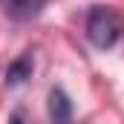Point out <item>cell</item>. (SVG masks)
Instances as JSON below:
<instances>
[{"label": "cell", "instance_id": "obj_1", "mask_svg": "<svg viewBox=\"0 0 124 124\" xmlns=\"http://www.w3.org/2000/svg\"><path fill=\"white\" fill-rule=\"evenodd\" d=\"M124 35V15L113 6H93L87 15V38L95 49H113Z\"/></svg>", "mask_w": 124, "mask_h": 124}, {"label": "cell", "instance_id": "obj_2", "mask_svg": "<svg viewBox=\"0 0 124 124\" xmlns=\"http://www.w3.org/2000/svg\"><path fill=\"white\" fill-rule=\"evenodd\" d=\"M0 6H3V12H6L12 20L26 23V20H35V17L43 12L46 0H0Z\"/></svg>", "mask_w": 124, "mask_h": 124}, {"label": "cell", "instance_id": "obj_3", "mask_svg": "<svg viewBox=\"0 0 124 124\" xmlns=\"http://www.w3.org/2000/svg\"><path fill=\"white\" fill-rule=\"evenodd\" d=\"M49 118L55 124H69L72 121V101L63 90H52L49 93Z\"/></svg>", "mask_w": 124, "mask_h": 124}, {"label": "cell", "instance_id": "obj_4", "mask_svg": "<svg viewBox=\"0 0 124 124\" xmlns=\"http://www.w3.org/2000/svg\"><path fill=\"white\" fill-rule=\"evenodd\" d=\"M32 69H35L32 55H20L17 61L9 63V69H6V84H9V87H20V84H26V81L32 78Z\"/></svg>", "mask_w": 124, "mask_h": 124}, {"label": "cell", "instance_id": "obj_5", "mask_svg": "<svg viewBox=\"0 0 124 124\" xmlns=\"http://www.w3.org/2000/svg\"><path fill=\"white\" fill-rule=\"evenodd\" d=\"M9 124H26L23 113H12V116H9Z\"/></svg>", "mask_w": 124, "mask_h": 124}]
</instances>
